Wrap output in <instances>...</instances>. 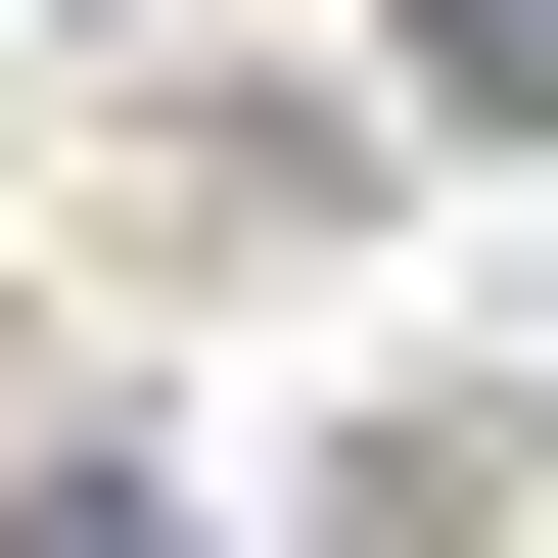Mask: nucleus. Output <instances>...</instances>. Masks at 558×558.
I'll use <instances>...</instances> for the list:
<instances>
[{
  "label": "nucleus",
  "mask_w": 558,
  "mask_h": 558,
  "mask_svg": "<svg viewBox=\"0 0 558 558\" xmlns=\"http://www.w3.org/2000/svg\"><path fill=\"white\" fill-rule=\"evenodd\" d=\"M0 558H186V512H140V465H0Z\"/></svg>",
  "instance_id": "obj_1"
},
{
  "label": "nucleus",
  "mask_w": 558,
  "mask_h": 558,
  "mask_svg": "<svg viewBox=\"0 0 558 558\" xmlns=\"http://www.w3.org/2000/svg\"><path fill=\"white\" fill-rule=\"evenodd\" d=\"M465 94H558V0H465Z\"/></svg>",
  "instance_id": "obj_2"
}]
</instances>
